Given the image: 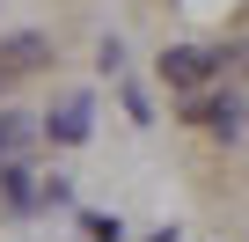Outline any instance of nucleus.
Wrapping results in <instances>:
<instances>
[{
	"instance_id": "2",
	"label": "nucleus",
	"mask_w": 249,
	"mask_h": 242,
	"mask_svg": "<svg viewBox=\"0 0 249 242\" xmlns=\"http://www.w3.org/2000/svg\"><path fill=\"white\" fill-rule=\"evenodd\" d=\"M52 59V44L44 37H8V44H0V81H15V74H37Z\"/></svg>"
},
{
	"instance_id": "3",
	"label": "nucleus",
	"mask_w": 249,
	"mask_h": 242,
	"mask_svg": "<svg viewBox=\"0 0 249 242\" xmlns=\"http://www.w3.org/2000/svg\"><path fill=\"white\" fill-rule=\"evenodd\" d=\"M81 125H88V110H81V103H66V110L52 117V132H59V140H81Z\"/></svg>"
},
{
	"instance_id": "1",
	"label": "nucleus",
	"mask_w": 249,
	"mask_h": 242,
	"mask_svg": "<svg viewBox=\"0 0 249 242\" xmlns=\"http://www.w3.org/2000/svg\"><path fill=\"white\" fill-rule=\"evenodd\" d=\"M205 74H213V52H191V44L161 52V81H176V88H205Z\"/></svg>"
}]
</instances>
